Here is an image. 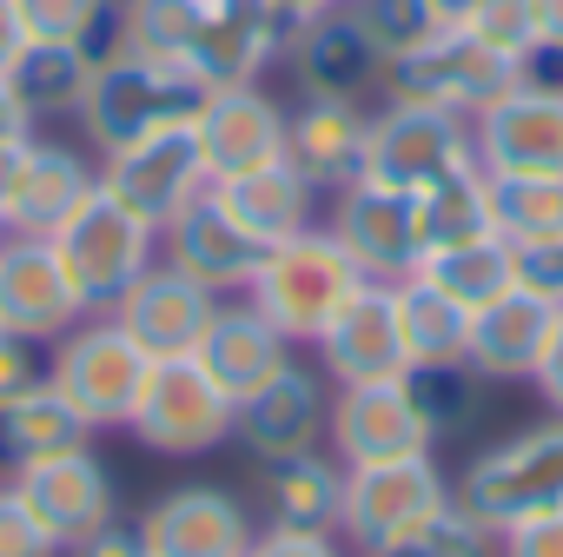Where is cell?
Here are the masks:
<instances>
[{
  "mask_svg": "<svg viewBox=\"0 0 563 557\" xmlns=\"http://www.w3.org/2000/svg\"><path fill=\"white\" fill-rule=\"evenodd\" d=\"M206 80L179 61H146V54H126L113 47L100 67H93V87L80 100V133L93 153H120L159 127H192V113L206 107Z\"/></svg>",
  "mask_w": 563,
  "mask_h": 557,
  "instance_id": "cell-1",
  "label": "cell"
},
{
  "mask_svg": "<svg viewBox=\"0 0 563 557\" xmlns=\"http://www.w3.org/2000/svg\"><path fill=\"white\" fill-rule=\"evenodd\" d=\"M352 293H358V265L345 259V245H339V239L325 232V219H319V226H306L299 239L272 245L239 299H252L278 332L306 352V346L319 339V326H325Z\"/></svg>",
  "mask_w": 563,
  "mask_h": 557,
  "instance_id": "cell-2",
  "label": "cell"
},
{
  "mask_svg": "<svg viewBox=\"0 0 563 557\" xmlns=\"http://www.w3.org/2000/svg\"><path fill=\"white\" fill-rule=\"evenodd\" d=\"M490 531L504 524H523V517H543V511H563V412L484 445L477 458H464L457 484H451Z\"/></svg>",
  "mask_w": 563,
  "mask_h": 557,
  "instance_id": "cell-3",
  "label": "cell"
},
{
  "mask_svg": "<svg viewBox=\"0 0 563 557\" xmlns=\"http://www.w3.org/2000/svg\"><path fill=\"white\" fill-rule=\"evenodd\" d=\"M517 80H523V67L510 54H497L471 28H438L424 47H411L405 61H391L378 87H385V100H411V107H438V113L477 120Z\"/></svg>",
  "mask_w": 563,
  "mask_h": 557,
  "instance_id": "cell-4",
  "label": "cell"
},
{
  "mask_svg": "<svg viewBox=\"0 0 563 557\" xmlns=\"http://www.w3.org/2000/svg\"><path fill=\"white\" fill-rule=\"evenodd\" d=\"M146 352L120 332L113 313H87L74 332H60L47 346V379L67 392V405L93 425V432H126L133 398L146 385Z\"/></svg>",
  "mask_w": 563,
  "mask_h": 557,
  "instance_id": "cell-5",
  "label": "cell"
},
{
  "mask_svg": "<svg viewBox=\"0 0 563 557\" xmlns=\"http://www.w3.org/2000/svg\"><path fill=\"white\" fill-rule=\"evenodd\" d=\"M451 498V478L438 471V451L418 458H385V465H345L339 491V537L352 557H385L411 524H424Z\"/></svg>",
  "mask_w": 563,
  "mask_h": 557,
  "instance_id": "cell-6",
  "label": "cell"
},
{
  "mask_svg": "<svg viewBox=\"0 0 563 557\" xmlns=\"http://www.w3.org/2000/svg\"><path fill=\"white\" fill-rule=\"evenodd\" d=\"M54 252H60V265L74 272L80 299H87L93 313H113V299L159 259V232H153L140 212H126L107 186H93V193L80 199V212L60 219Z\"/></svg>",
  "mask_w": 563,
  "mask_h": 557,
  "instance_id": "cell-7",
  "label": "cell"
},
{
  "mask_svg": "<svg viewBox=\"0 0 563 557\" xmlns=\"http://www.w3.org/2000/svg\"><path fill=\"white\" fill-rule=\"evenodd\" d=\"M126 432L153 458H206V451L232 445V398L192 359H153Z\"/></svg>",
  "mask_w": 563,
  "mask_h": 557,
  "instance_id": "cell-8",
  "label": "cell"
},
{
  "mask_svg": "<svg viewBox=\"0 0 563 557\" xmlns=\"http://www.w3.org/2000/svg\"><path fill=\"white\" fill-rule=\"evenodd\" d=\"M464 166H477V133L464 113H438V107H411V100H385L372 113L365 179L398 186V193H424Z\"/></svg>",
  "mask_w": 563,
  "mask_h": 557,
  "instance_id": "cell-9",
  "label": "cell"
},
{
  "mask_svg": "<svg viewBox=\"0 0 563 557\" xmlns=\"http://www.w3.org/2000/svg\"><path fill=\"white\" fill-rule=\"evenodd\" d=\"M8 491L34 511V524L67 550L93 531H107L120 517V484L107 471V458L93 445H74V451H54V458H34V465H14L8 471Z\"/></svg>",
  "mask_w": 563,
  "mask_h": 557,
  "instance_id": "cell-10",
  "label": "cell"
},
{
  "mask_svg": "<svg viewBox=\"0 0 563 557\" xmlns=\"http://www.w3.org/2000/svg\"><path fill=\"white\" fill-rule=\"evenodd\" d=\"M325 451L339 465H385V458H418L438 451V432L411 392V379H372V385H332V418H325Z\"/></svg>",
  "mask_w": 563,
  "mask_h": 557,
  "instance_id": "cell-11",
  "label": "cell"
},
{
  "mask_svg": "<svg viewBox=\"0 0 563 557\" xmlns=\"http://www.w3.org/2000/svg\"><path fill=\"white\" fill-rule=\"evenodd\" d=\"M306 352L319 359V372L332 385L405 379L411 352H405V332H398V286H385V278H358V293L319 326V339Z\"/></svg>",
  "mask_w": 563,
  "mask_h": 557,
  "instance_id": "cell-12",
  "label": "cell"
},
{
  "mask_svg": "<svg viewBox=\"0 0 563 557\" xmlns=\"http://www.w3.org/2000/svg\"><path fill=\"white\" fill-rule=\"evenodd\" d=\"M325 418H332V379L306 359H292L278 379H265L252 398L232 405V445H245V458L272 465V458H299L325 445Z\"/></svg>",
  "mask_w": 563,
  "mask_h": 557,
  "instance_id": "cell-13",
  "label": "cell"
},
{
  "mask_svg": "<svg viewBox=\"0 0 563 557\" xmlns=\"http://www.w3.org/2000/svg\"><path fill=\"white\" fill-rule=\"evenodd\" d=\"M87 313L93 306L80 299V286L60 265L54 239H41V232H8L0 239V326L8 332H27V339L54 346Z\"/></svg>",
  "mask_w": 563,
  "mask_h": 557,
  "instance_id": "cell-14",
  "label": "cell"
},
{
  "mask_svg": "<svg viewBox=\"0 0 563 557\" xmlns=\"http://www.w3.org/2000/svg\"><path fill=\"white\" fill-rule=\"evenodd\" d=\"M100 186H107L126 212H140V219L159 232V226H166L192 193H206L212 179H206V160H199L192 127H159V133L133 140V146H120V153H100Z\"/></svg>",
  "mask_w": 563,
  "mask_h": 557,
  "instance_id": "cell-15",
  "label": "cell"
},
{
  "mask_svg": "<svg viewBox=\"0 0 563 557\" xmlns=\"http://www.w3.org/2000/svg\"><path fill=\"white\" fill-rule=\"evenodd\" d=\"M286 120H292V107H278L258 80L206 94V107L192 113V140H199L206 179L225 186V179H245L258 166H278L286 160Z\"/></svg>",
  "mask_w": 563,
  "mask_h": 557,
  "instance_id": "cell-16",
  "label": "cell"
},
{
  "mask_svg": "<svg viewBox=\"0 0 563 557\" xmlns=\"http://www.w3.org/2000/svg\"><path fill=\"white\" fill-rule=\"evenodd\" d=\"M325 232L345 245L358 278H385V286H398V278L418 272V212H411V193H398V186L352 179L345 193H332Z\"/></svg>",
  "mask_w": 563,
  "mask_h": 557,
  "instance_id": "cell-17",
  "label": "cell"
},
{
  "mask_svg": "<svg viewBox=\"0 0 563 557\" xmlns=\"http://www.w3.org/2000/svg\"><path fill=\"white\" fill-rule=\"evenodd\" d=\"M146 557H245L258 517L225 484H173L140 511Z\"/></svg>",
  "mask_w": 563,
  "mask_h": 557,
  "instance_id": "cell-18",
  "label": "cell"
},
{
  "mask_svg": "<svg viewBox=\"0 0 563 557\" xmlns=\"http://www.w3.org/2000/svg\"><path fill=\"white\" fill-rule=\"evenodd\" d=\"M471 133H477V166L484 173L563 179V87L517 80L510 94H497L471 120Z\"/></svg>",
  "mask_w": 563,
  "mask_h": 557,
  "instance_id": "cell-19",
  "label": "cell"
},
{
  "mask_svg": "<svg viewBox=\"0 0 563 557\" xmlns=\"http://www.w3.org/2000/svg\"><path fill=\"white\" fill-rule=\"evenodd\" d=\"M212 313H219V293L199 286L192 272H179L173 259H153L133 286L113 299L120 332H126L146 359H192V346H199V332L212 326Z\"/></svg>",
  "mask_w": 563,
  "mask_h": 557,
  "instance_id": "cell-20",
  "label": "cell"
},
{
  "mask_svg": "<svg viewBox=\"0 0 563 557\" xmlns=\"http://www.w3.org/2000/svg\"><path fill=\"white\" fill-rule=\"evenodd\" d=\"M159 259H173L179 272H192L199 286H212L219 299H239V293L252 286L265 245L225 212L219 186H206V193H192V199L159 226Z\"/></svg>",
  "mask_w": 563,
  "mask_h": 557,
  "instance_id": "cell-21",
  "label": "cell"
},
{
  "mask_svg": "<svg viewBox=\"0 0 563 557\" xmlns=\"http://www.w3.org/2000/svg\"><path fill=\"white\" fill-rule=\"evenodd\" d=\"M365 153H372V107L345 100V94H306L286 120V160L319 186V199L345 193L352 179H365Z\"/></svg>",
  "mask_w": 563,
  "mask_h": 557,
  "instance_id": "cell-22",
  "label": "cell"
},
{
  "mask_svg": "<svg viewBox=\"0 0 563 557\" xmlns=\"http://www.w3.org/2000/svg\"><path fill=\"white\" fill-rule=\"evenodd\" d=\"M299 359V346L278 332L252 299H219V313H212V326L199 332V346H192V365L239 405V398H252L265 379H278Z\"/></svg>",
  "mask_w": 563,
  "mask_h": 557,
  "instance_id": "cell-23",
  "label": "cell"
},
{
  "mask_svg": "<svg viewBox=\"0 0 563 557\" xmlns=\"http://www.w3.org/2000/svg\"><path fill=\"white\" fill-rule=\"evenodd\" d=\"M286 41H292V28L278 21L265 0H212L206 28H199V41L186 54V67L212 94L219 87H252V80H265V67L278 54H286Z\"/></svg>",
  "mask_w": 563,
  "mask_h": 557,
  "instance_id": "cell-24",
  "label": "cell"
},
{
  "mask_svg": "<svg viewBox=\"0 0 563 557\" xmlns=\"http://www.w3.org/2000/svg\"><path fill=\"white\" fill-rule=\"evenodd\" d=\"M292 67L299 94H345V100H365L378 80H385V61L378 47L365 41V28L352 21V8H325L319 21H306L286 54H278Z\"/></svg>",
  "mask_w": 563,
  "mask_h": 557,
  "instance_id": "cell-25",
  "label": "cell"
},
{
  "mask_svg": "<svg viewBox=\"0 0 563 557\" xmlns=\"http://www.w3.org/2000/svg\"><path fill=\"white\" fill-rule=\"evenodd\" d=\"M550 326H556V306L537 299V293H523V286H510L504 299H490L484 313H471L464 365H471L484 385H530Z\"/></svg>",
  "mask_w": 563,
  "mask_h": 557,
  "instance_id": "cell-26",
  "label": "cell"
},
{
  "mask_svg": "<svg viewBox=\"0 0 563 557\" xmlns=\"http://www.w3.org/2000/svg\"><path fill=\"white\" fill-rule=\"evenodd\" d=\"M93 186H100V160H93V153L34 133V140L21 146V179H14L8 232H41V239H54L60 219H74Z\"/></svg>",
  "mask_w": 563,
  "mask_h": 557,
  "instance_id": "cell-27",
  "label": "cell"
},
{
  "mask_svg": "<svg viewBox=\"0 0 563 557\" xmlns=\"http://www.w3.org/2000/svg\"><path fill=\"white\" fill-rule=\"evenodd\" d=\"M219 199H225V212H232L265 252L286 245V239H299L306 226H319V186H312L292 160L258 166V173H245V179H225Z\"/></svg>",
  "mask_w": 563,
  "mask_h": 557,
  "instance_id": "cell-28",
  "label": "cell"
},
{
  "mask_svg": "<svg viewBox=\"0 0 563 557\" xmlns=\"http://www.w3.org/2000/svg\"><path fill=\"white\" fill-rule=\"evenodd\" d=\"M339 491H345V465L319 445L299 458H272L258 465V498H265V524H292V531H332L339 524Z\"/></svg>",
  "mask_w": 563,
  "mask_h": 557,
  "instance_id": "cell-29",
  "label": "cell"
},
{
  "mask_svg": "<svg viewBox=\"0 0 563 557\" xmlns=\"http://www.w3.org/2000/svg\"><path fill=\"white\" fill-rule=\"evenodd\" d=\"M93 67H100V54L80 41H27L21 61L8 67V80H14L21 107L34 113V127H47V120H80Z\"/></svg>",
  "mask_w": 563,
  "mask_h": 557,
  "instance_id": "cell-30",
  "label": "cell"
},
{
  "mask_svg": "<svg viewBox=\"0 0 563 557\" xmlns=\"http://www.w3.org/2000/svg\"><path fill=\"white\" fill-rule=\"evenodd\" d=\"M74 445H93V425L67 405V392L54 379L27 385L14 405H0V465H34V458H54V451H74Z\"/></svg>",
  "mask_w": 563,
  "mask_h": 557,
  "instance_id": "cell-31",
  "label": "cell"
},
{
  "mask_svg": "<svg viewBox=\"0 0 563 557\" xmlns=\"http://www.w3.org/2000/svg\"><path fill=\"white\" fill-rule=\"evenodd\" d=\"M411 212H418V259L424 252H444V245H471V239H490V173L484 166H464L424 193H411Z\"/></svg>",
  "mask_w": 563,
  "mask_h": 557,
  "instance_id": "cell-32",
  "label": "cell"
},
{
  "mask_svg": "<svg viewBox=\"0 0 563 557\" xmlns=\"http://www.w3.org/2000/svg\"><path fill=\"white\" fill-rule=\"evenodd\" d=\"M418 278H431V286L444 299H457L464 313H484L490 299H504L517 286V245L510 239H471V245H444V252H424L418 259Z\"/></svg>",
  "mask_w": 563,
  "mask_h": 557,
  "instance_id": "cell-33",
  "label": "cell"
},
{
  "mask_svg": "<svg viewBox=\"0 0 563 557\" xmlns=\"http://www.w3.org/2000/svg\"><path fill=\"white\" fill-rule=\"evenodd\" d=\"M398 332L418 365H464V339H471V313L457 299H444L431 278H398Z\"/></svg>",
  "mask_w": 563,
  "mask_h": 557,
  "instance_id": "cell-34",
  "label": "cell"
},
{
  "mask_svg": "<svg viewBox=\"0 0 563 557\" xmlns=\"http://www.w3.org/2000/svg\"><path fill=\"white\" fill-rule=\"evenodd\" d=\"M206 8H212V0H126V8L113 14V47L186 67L192 41L206 28Z\"/></svg>",
  "mask_w": 563,
  "mask_h": 557,
  "instance_id": "cell-35",
  "label": "cell"
},
{
  "mask_svg": "<svg viewBox=\"0 0 563 557\" xmlns=\"http://www.w3.org/2000/svg\"><path fill=\"white\" fill-rule=\"evenodd\" d=\"M490 226L510 245L550 239L563 232V179H537V173H490Z\"/></svg>",
  "mask_w": 563,
  "mask_h": 557,
  "instance_id": "cell-36",
  "label": "cell"
},
{
  "mask_svg": "<svg viewBox=\"0 0 563 557\" xmlns=\"http://www.w3.org/2000/svg\"><path fill=\"white\" fill-rule=\"evenodd\" d=\"M385 557H497V531L451 491L424 524H411Z\"/></svg>",
  "mask_w": 563,
  "mask_h": 557,
  "instance_id": "cell-37",
  "label": "cell"
},
{
  "mask_svg": "<svg viewBox=\"0 0 563 557\" xmlns=\"http://www.w3.org/2000/svg\"><path fill=\"white\" fill-rule=\"evenodd\" d=\"M405 379H411V392H418V405H424L438 445L457 438V432H471V418H477V385H484L471 365H418V372H405Z\"/></svg>",
  "mask_w": 563,
  "mask_h": 557,
  "instance_id": "cell-38",
  "label": "cell"
},
{
  "mask_svg": "<svg viewBox=\"0 0 563 557\" xmlns=\"http://www.w3.org/2000/svg\"><path fill=\"white\" fill-rule=\"evenodd\" d=\"M352 21L365 28V41L378 47V61H405L411 47H424L438 34L431 0H352Z\"/></svg>",
  "mask_w": 563,
  "mask_h": 557,
  "instance_id": "cell-39",
  "label": "cell"
},
{
  "mask_svg": "<svg viewBox=\"0 0 563 557\" xmlns=\"http://www.w3.org/2000/svg\"><path fill=\"white\" fill-rule=\"evenodd\" d=\"M14 8H21L27 41H80V47H93L100 61L113 54V47L100 41V28L113 21L107 0H14Z\"/></svg>",
  "mask_w": 563,
  "mask_h": 557,
  "instance_id": "cell-40",
  "label": "cell"
},
{
  "mask_svg": "<svg viewBox=\"0 0 563 557\" xmlns=\"http://www.w3.org/2000/svg\"><path fill=\"white\" fill-rule=\"evenodd\" d=\"M471 34L523 67L537 54V0H484V8L471 14Z\"/></svg>",
  "mask_w": 563,
  "mask_h": 557,
  "instance_id": "cell-41",
  "label": "cell"
},
{
  "mask_svg": "<svg viewBox=\"0 0 563 557\" xmlns=\"http://www.w3.org/2000/svg\"><path fill=\"white\" fill-rule=\"evenodd\" d=\"M517 286L537 293V299H550V306L563 313V232L517 245Z\"/></svg>",
  "mask_w": 563,
  "mask_h": 557,
  "instance_id": "cell-42",
  "label": "cell"
},
{
  "mask_svg": "<svg viewBox=\"0 0 563 557\" xmlns=\"http://www.w3.org/2000/svg\"><path fill=\"white\" fill-rule=\"evenodd\" d=\"M41 379H47V346L0 326V405H14V398H21L27 385H41Z\"/></svg>",
  "mask_w": 563,
  "mask_h": 557,
  "instance_id": "cell-43",
  "label": "cell"
},
{
  "mask_svg": "<svg viewBox=\"0 0 563 557\" xmlns=\"http://www.w3.org/2000/svg\"><path fill=\"white\" fill-rule=\"evenodd\" d=\"M0 557H60V544L34 524V511L8 491V478H0Z\"/></svg>",
  "mask_w": 563,
  "mask_h": 557,
  "instance_id": "cell-44",
  "label": "cell"
},
{
  "mask_svg": "<svg viewBox=\"0 0 563 557\" xmlns=\"http://www.w3.org/2000/svg\"><path fill=\"white\" fill-rule=\"evenodd\" d=\"M245 557H352L339 531H292V524H258Z\"/></svg>",
  "mask_w": 563,
  "mask_h": 557,
  "instance_id": "cell-45",
  "label": "cell"
},
{
  "mask_svg": "<svg viewBox=\"0 0 563 557\" xmlns=\"http://www.w3.org/2000/svg\"><path fill=\"white\" fill-rule=\"evenodd\" d=\"M497 557H563V511L504 524V531H497Z\"/></svg>",
  "mask_w": 563,
  "mask_h": 557,
  "instance_id": "cell-46",
  "label": "cell"
},
{
  "mask_svg": "<svg viewBox=\"0 0 563 557\" xmlns=\"http://www.w3.org/2000/svg\"><path fill=\"white\" fill-rule=\"evenodd\" d=\"M60 557H146V537H140V524H126V517H113L107 531H93V537H80V544H67Z\"/></svg>",
  "mask_w": 563,
  "mask_h": 557,
  "instance_id": "cell-47",
  "label": "cell"
},
{
  "mask_svg": "<svg viewBox=\"0 0 563 557\" xmlns=\"http://www.w3.org/2000/svg\"><path fill=\"white\" fill-rule=\"evenodd\" d=\"M530 385H537V398H543L550 412H563V313H556V326H550V339H543V359H537Z\"/></svg>",
  "mask_w": 563,
  "mask_h": 557,
  "instance_id": "cell-48",
  "label": "cell"
},
{
  "mask_svg": "<svg viewBox=\"0 0 563 557\" xmlns=\"http://www.w3.org/2000/svg\"><path fill=\"white\" fill-rule=\"evenodd\" d=\"M41 127H34V113L21 107V94H14V80L0 74V146H27Z\"/></svg>",
  "mask_w": 563,
  "mask_h": 557,
  "instance_id": "cell-49",
  "label": "cell"
},
{
  "mask_svg": "<svg viewBox=\"0 0 563 557\" xmlns=\"http://www.w3.org/2000/svg\"><path fill=\"white\" fill-rule=\"evenodd\" d=\"M21 47H27V28H21V8H14V0H0V74H8V67L21 61Z\"/></svg>",
  "mask_w": 563,
  "mask_h": 557,
  "instance_id": "cell-50",
  "label": "cell"
},
{
  "mask_svg": "<svg viewBox=\"0 0 563 557\" xmlns=\"http://www.w3.org/2000/svg\"><path fill=\"white\" fill-rule=\"evenodd\" d=\"M537 54H563V0H537Z\"/></svg>",
  "mask_w": 563,
  "mask_h": 557,
  "instance_id": "cell-51",
  "label": "cell"
},
{
  "mask_svg": "<svg viewBox=\"0 0 563 557\" xmlns=\"http://www.w3.org/2000/svg\"><path fill=\"white\" fill-rule=\"evenodd\" d=\"M265 8H272V14H278V21H286V28H292V34H299V28H306V21H319V14H325V8H339V0H265Z\"/></svg>",
  "mask_w": 563,
  "mask_h": 557,
  "instance_id": "cell-52",
  "label": "cell"
},
{
  "mask_svg": "<svg viewBox=\"0 0 563 557\" xmlns=\"http://www.w3.org/2000/svg\"><path fill=\"white\" fill-rule=\"evenodd\" d=\"M14 179H21V146H0V226H8V206H14Z\"/></svg>",
  "mask_w": 563,
  "mask_h": 557,
  "instance_id": "cell-53",
  "label": "cell"
},
{
  "mask_svg": "<svg viewBox=\"0 0 563 557\" xmlns=\"http://www.w3.org/2000/svg\"><path fill=\"white\" fill-rule=\"evenodd\" d=\"M484 8V0H431V14H438V28H471V14Z\"/></svg>",
  "mask_w": 563,
  "mask_h": 557,
  "instance_id": "cell-54",
  "label": "cell"
},
{
  "mask_svg": "<svg viewBox=\"0 0 563 557\" xmlns=\"http://www.w3.org/2000/svg\"><path fill=\"white\" fill-rule=\"evenodd\" d=\"M339 8H352V0H339Z\"/></svg>",
  "mask_w": 563,
  "mask_h": 557,
  "instance_id": "cell-55",
  "label": "cell"
},
{
  "mask_svg": "<svg viewBox=\"0 0 563 557\" xmlns=\"http://www.w3.org/2000/svg\"><path fill=\"white\" fill-rule=\"evenodd\" d=\"M0 239H8V226H0Z\"/></svg>",
  "mask_w": 563,
  "mask_h": 557,
  "instance_id": "cell-56",
  "label": "cell"
}]
</instances>
